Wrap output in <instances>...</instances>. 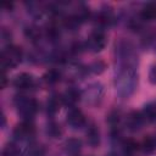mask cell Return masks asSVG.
Returning a JSON list of instances; mask_svg holds the SVG:
<instances>
[{
  "label": "cell",
  "instance_id": "6da1fadb",
  "mask_svg": "<svg viewBox=\"0 0 156 156\" xmlns=\"http://www.w3.org/2000/svg\"><path fill=\"white\" fill-rule=\"evenodd\" d=\"M136 83H138V74L134 68V65H122L115 82L117 94L123 99L129 98L134 93L136 88Z\"/></svg>",
  "mask_w": 156,
  "mask_h": 156
},
{
  "label": "cell",
  "instance_id": "7a4b0ae2",
  "mask_svg": "<svg viewBox=\"0 0 156 156\" xmlns=\"http://www.w3.org/2000/svg\"><path fill=\"white\" fill-rule=\"evenodd\" d=\"M1 67L2 69L6 68H15L22 61V50L16 45L6 46L1 52Z\"/></svg>",
  "mask_w": 156,
  "mask_h": 156
},
{
  "label": "cell",
  "instance_id": "3957f363",
  "mask_svg": "<svg viewBox=\"0 0 156 156\" xmlns=\"http://www.w3.org/2000/svg\"><path fill=\"white\" fill-rule=\"evenodd\" d=\"M15 105L17 107L18 113L26 118L27 121H30V118L37 113L38 111V102L27 96H17L15 99Z\"/></svg>",
  "mask_w": 156,
  "mask_h": 156
},
{
  "label": "cell",
  "instance_id": "277c9868",
  "mask_svg": "<svg viewBox=\"0 0 156 156\" xmlns=\"http://www.w3.org/2000/svg\"><path fill=\"white\" fill-rule=\"evenodd\" d=\"M106 45V35L101 29H95L90 33L87 40V48L93 52H100Z\"/></svg>",
  "mask_w": 156,
  "mask_h": 156
},
{
  "label": "cell",
  "instance_id": "5b68a950",
  "mask_svg": "<svg viewBox=\"0 0 156 156\" xmlns=\"http://www.w3.org/2000/svg\"><path fill=\"white\" fill-rule=\"evenodd\" d=\"M35 134V127L30 121H23L13 128V136L17 140H29Z\"/></svg>",
  "mask_w": 156,
  "mask_h": 156
},
{
  "label": "cell",
  "instance_id": "8992f818",
  "mask_svg": "<svg viewBox=\"0 0 156 156\" xmlns=\"http://www.w3.org/2000/svg\"><path fill=\"white\" fill-rule=\"evenodd\" d=\"M102 95H104V88L100 83H91L85 88V90L82 94L85 101L91 105L100 102V100L102 99Z\"/></svg>",
  "mask_w": 156,
  "mask_h": 156
},
{
  "label": "cell",
  "instance_id": "52a82bcc",
  "mask_svg": "<svg viewBox=\"0 0 156 156\" xmlns=\"http://www.w3.org/2000/svg\"><path fill=\"white\" fill-rule=\"evenodd\" d=\"M144 121H145V118H144L143 113L136 112V111H133V112H130L127 116V118H126V126H127V128L129 130L136 132V130L141 129V127L144 124Z\"/></svg>",
  "mask_w": 156,
  "mask_h": 156
},
{
  "label": "cell",
  "instance_id": "ba28073f",
  "mask_svg": "<svg viewBox=\"0 0 156 156\" xmlns=\"http://www.w3.org/2000/svg\"><path fill=\"white\" fill-rule=\"evenodd\" d=\"M67 123L72 128H80L85 123V117L79 108L72 107L67 113Z\"/></svg>",
  "mask_w": 156,
  "mask_h": 156
},
{
  "label": "cell",
  "instance_id": "9c48e42d",
  "mask_svg": "<svg viewBox=\"0 0 156 156\" xmlns=\"http://www.w3.org/2000/svg\"><path fill=\"white\" fill-rule=\"evenodd\" d=\"M34 84V78L29 73H20L13 79V85L20 90H27Z\"/></svg>",
  "mask_w": 156,
  "mask_h": 156
},
{
  "label": "cell",
  "instance_id": "30bf717a",
  "mask_svg": "<svg viewBox=\"0 0 156 156\" xmlns=\"http://www.w3.org/2000/svg\"><path fill=\"white\" fill-rule=\"evenodd\" d=\"M82 98V94L74 89V88H69L68 90H66V93L62 95V101L63 104L68 105V106H74V104L77 101H79V99Z\"/></svg>",
  "mask_w": 156,
  "mask_h": 156
},
{
  "label": "cell",
  "instance_id": "8fae6325",
  "mask_svg": "<svg viewBox=\"0 0 156 156\" xmlns=\"http://www.w3.org/2000/svg\"><path fill=\"white\" fill-rule=\"evenodd\" d=\"M140 17L144 21H154L156 20V2H147L143 6Z\"/></svg>",
  "mask_w": 156,
  "mask_h": 156
},
{
  "label": "cell",
  "instance_id": "7c38bea8",
  "mask_svg": "<svg viewBox=\"0 0 156 156\" xmlns=\"http://www.w3.org/2000/svg\"><path fill=\"white\" fill-rule=\"evenodd\" d=\"M96 20L101 26H110V24H112L115 22V15H113V12L111 10L104 9L98 13Z\"/></svg>",
  "mask_w": 156,
  "mask_h": 156
},
{
  "label": "cell",
  "instance_id": "4fadbf2b",
  "mask_svg": "<svg viewBox=\"0 0 156 156\" xmlns=\"http://www.w3.org/2000/svg\"><path fill=\"white\" fill-rule=\"evenodd\" d=\"M82 149V143L79 139L71 138L65 143V151L68 155H77Z\"/></svg>",
  "mask_w": 156,
  "mask_h": 156
},
{
  "label": "cell",
  "instance_id": "5bb4252c",
  "mask_svg": "<svg viewBox=\"0 0 156 156\" xmlns=\"http://www.w3.org/2000/svg\"><path fill=\"white\" fill-rule=\"evenodd\" d=\"M87 141L91 147H96L100 144V133L95 126H91L87 130Z\"/></svg>",
  "mask_w": 156,
  "mask_h": 156
},
{
  "label": "cell",
  "instance_id": "9a60e30c",
  "mask_svg": "<svg viewBox=\"0 0 156 156\" xmlns=\"http://www.w3.org/2000/svg\"><path fill=\"white\" fill-rule=\"evenodd\" d=\"M61 104H63L62 98L56 96V95L51 96V98L48 100V104H46V111H48V113H49V115H55V113L60 110Z\"/></svg>",
  "mask_w": 156,
  "mask_h": 156
},
{
  "label": "cell",
  "instance_id": "2e32d148",
  "mask_svg": "<svg viewBox=\"0 0 156 156\" xmlns=\"http://www.w3.org/2000/svg\"><path fill=\"white\" fill-rule=\"evenodd\" d=\"M24 156H45V150L41 145L32 143L24 150Z\"/></svg>",
  "mask_w": 156,
  "mask_h": 156
},
{
  "label": "cell",
  "instance_id": "e0dca14e",
  "mask_svg": "<svg viewBox=\"0 0 156 156\" xmlns=\"http://www.w3.org/2000/svg\"><path fill=\"white\" fill-rule=\"evenodd\" d=\"M143 116L146 121L149 122H155L156 121V102H151V104H147L144 110H143Z\"/></svg>",
  "mask_w": 156,
  "mask_h": 156
},
{
  "label": "cell",
  "instance_id": "ac0fdd59",
  "mask_svg": "<svg viewBox=\"0 0 156 156\" xmlns=\"http://www.w3.org/2000/svg\"><path fill=\"white\" fill-rule=\"evenodd\" d=\"M61 78V73L57 71V69H49L44 76H43V80L46 83V84H55L60 80Z\"/></svg>",
  "mask_w": 156,
  "mask_h": 156
},
{
  "label": "cell",
  "instance_id": "d6986e66",
  "mask_svg": "<svg viewBox=\"0 0 156 156\" xmlns=\"http://www.w3.org/2000/svg\"><path fill=\"white\" fill-rule=\"evenodd\" d=\"M24 34H26V37H27L29 40H32V41H37V40H39L40 37H41L40 29H39L38 27H35V26L26 27V29H24Z\"/></svg>",
  "mask_w": 156,
  "mask_h": 156
},
{
  "label": "cell",
  "instance_id": "ffe728a7",
  "mask_svg": "<svg viewBox=\"0 0 156 156\" xmlns=\"http://www.w3.org/2000/svg\"><path fill=\"white\" fill-rule=\"evenodd\" d=\"M141 149L146 154H151L156 149V140L151 136H146L141 143Z\"/></svg>",
  "mask_w": 156,
  "mask_h": 156
},
{
  "label": "cell",
  "instance_id": "44dd1931",
  "mask_svg": "<svg viewBox=\"0 0 156 156\" xmlns=\"http://www.w3.org/2000/svg\"><path fill=\"white\" fill-rule=\"evenodd\" d=\"M46 133H48L51 138H58V136H61V134H62V129H61L60 124H57V123H55V122H50V123L48 124Z\"/></svg>",
  "mask_w": 156,
  "mask_h": 156
},
{
  "label": "cell",
  "instance_id": "7402d4cb",
  "mask_svg": "<svg viewBox=\"0 0 156 156\" xmlns=\"http://www.w3.org/2000/svg\"><path fill=\"white\" fill-rule=\"evenodd\" d=\"M73 17H74L79 23H82V22H84L85 20H88V17H89V10H88L85 6H80V7H78V9L76 10V12L73 13Z\"/></svg>",
  "mask_w": 156,
  "mask_h": 156
},
{
  "label": "cell",
  "instance_id": "603a6c76",
  "mask_svg": "<svg viewBox=\"0 0 156 156\" xmlns=\"http://www.w3.org/2000/svg\"><path fill=\"white\" fill-rule=\"evenodd\" d=\"M2 156H20V150L15 144H7L2 150Z\"/></svg>",
  "mask_w": 156,
  "mask_h": 156
},
{
  "label": "cell",
  "instance_id": "cb8c5ba5",
  "mask_svg": "<svg viewBox=\"0 0 156 156\" xmlns=\"http://www.w3.org/2000/svg\"><path fill=\"white\" fill-rule=\"evenodd\" d=\"M46 37L50 40H52V41L54 40H57L60 38V30H58V28L55 27V26H49L46 28Z\"/></svg>",
  "mask_w": 156,
  "mask_h": 156
},
{
  "label": "cell",
  "instance_id": "d4e9b609",
  "mask_svg": "<svg viewBox=\"0 0 156 156\" xmlns=\"http://www.w3.org/2000/svg\"><path fill=\"white\" fill-rule=\"evenodd\" d=\"M105 68H106V65L102 61H95L89 66V71H91L95 74H100L101 72H104Z\"/></svg>",
  "mask_w": 156,
  "mask_h": 156
},
{
  "label": "cell",
  "instance_id": "484cf974",
  "mask_svg": "<svg viewBox=\"0 0 156 156\" xmlns=\"http://www.w3.org/2000/svg\"><path fill=\"white\" fill-rule=\"evenodd\" d=\"M123 147H124V151H126L127 154H132V152H134V151L138 149V143H135V141L132 140V139H128V140L124 141Z\"/></svg>",
  "mask_w": 156,
  "mask_h": 156
},
{
  "label": "cell",
  "instance_id": "4316f807",
  "mask_svg": "<svg viewBox=\"0 0 156 156\" xmlns=\"http://www.w3.org/2000/svg\"><path fill=\"white\" fill-rule=\"evenodd\" d=\"M149 80L152 84H156V65H154L149 72Z\"/></svg>",
  "mask_w": 156,
  "mask_h": 156
},
{
  "label": "cell",
  "instance_id": "83f0119b",
  "mask_svg": "<svg viewBox=\"0 0 156 156\" xmlns=\"http://www.w3.org/2000/svg\"><path fill=\"white\" fill-rule=\"evenodd\" d=\"M0 80H1V88L4 89V88L6 87V84H7V77H6V74H5V69H2V71H1Z\"/></svg>",
  "mask_w": 156,
  "mask_h": 156
}]
</instances>
